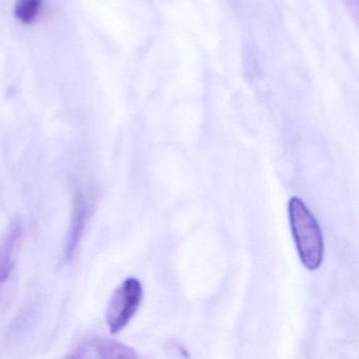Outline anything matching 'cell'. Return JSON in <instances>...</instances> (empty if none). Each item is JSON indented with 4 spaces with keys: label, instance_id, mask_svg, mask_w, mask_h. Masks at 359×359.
<instances>
[{
    "label": "cell",
    "instance_id": "obj_2",
    "mask_svg": "<svg viewBox=\"0 0 359 359\" xmlns=\"http://www.w3.org/2000/svg\"><path fill=\"white\" fill-rule=\"evenodd\" d=\"M142 300V283L135 277L126 279L113 293L107 310V323L111 333L127 327L137 312Z\"/></svg>",
    "mask_w": 359,
    "mask_h": 359
},
{
    "label": "cell",
    "instance_id": "obj_5",
    "mask_svg": "<svg viewBox=\"0 0 359 359\" xmlns=\"http://www.w3.org/2000/svg\"><path fill=\"white\" fill-rule=\"evenodd\" d=\"M87 348L93 351L96 356L100 358L132 359L137 357L133 348L107 338L94 339Z\"/></svg>",
    "mask_w": 359,
    "mask_h": 359
},
{
    "label": "cell",
    "instance_id": "obj_4",
    "mask_svg": "<svg viewBox=\"0 0 359 359\" xmlns=\"http://www.w3.org/2000/svg\"><path fill=\"white\" fill-rule=\"evenodd\" d=\"M22 235V226L20 222H14L8 228L0 241V285L7 280L11 274L15 260L16 248Z\"/></svg>",
    "mask_w": 359,
    "mask_h": 359
},
{
    "label": "cell",
    "instance_id": "obj_3",
    "mask_svg": "<svg viewBox=\"0 0 359 359\" xmlns=\"http://www.w3.org/2000/svg\"><path fill=\"white\" fill-rule=\"evenodd\" d=\"M88 219V205L83 193H75L73 198L72 213L70 224L65 241V258L70 262L76 253L77 248L81 243L85 232Z\"/></svg>",
    "mask_w": 359,
    "mask_h": 359
},
{
    "label": "cell",
    "instance_id": "obj_6",
    "mask_svg": "<svg viewBox=\"0 0 359 359\" xmlns=\"http://www.w3.org/2000/svg\"><path fill=\"white\" fill-rule=\"evenodd\" d=\"M43 9V0H18L14 14L24 25H32Z\"/></svg>",
    "mask_w": 359,
    "mask_h": 359
},
{
    "label": "cell",
    "instance_id": "obj_1",
    "mask_svg": "<svg viewBox=\"0 0 359 359\" xmlns=\"http://www.w3.org/2000/svg\"><path fill=\"white\" fill-rule=\"evenodd\" d=\"M289 217L294 241L302 264L309 270H316L323 259V238L318 222L304 201L292 197Z\"/></svg>",
    "mask_w": 359,
    "mask_h": 359
}]
</instances>
